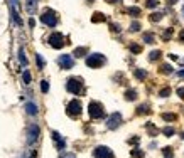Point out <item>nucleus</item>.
<instances>
[{"label": "nucleus", "instance_id": "f257e3e1", "mask_svg": "<svg viewBox=\"0 0 184 158\" xmlns=\"http://www.w3.org/2000/svg\"><path fill=\"white\" fill-rule=\"evenodd\" d=\"M68 91L73 94H81L83 91V82L79 81V78H71L68 81Z\"/></svg>", "mask_w": 184, "mask_h": 158}, {"label": "nucleus", "instance_id": "f03ea898", "mask_svg": "<svg viewBox=\"0 0 184 158\" xmlns=\"http://www.w3.org/2000/svg\"><path fill=\"white\" fill-rule=\"evenodd\" d=\"M88 111H90V116H91V119L103 118V106H101L100 103H95V101H93V103L90 104Z\"/></svg>", "mask_w": 184, "mask_h": 158}, {"label": "nucleus", "instance_id": "7ed1b4c3", "mask_svg": "<svg viewBox=\"0 0 184 158\" xmlns=\"http://www.w3.org/2000/svg\"><path fill=\"white\" fill-rule=\"evenodd\" d=\"M93 157L95 158H113V151L107 146H96L93 151Z\"/></svg>", "mask_w": 184, "mask_h": 158}, {"label": "nucleus", "instance_id": "20e7f679", "mask_svg": "<svg viewBox=\"0 0 184 158\" xmlns=\"http://www.w3.org/2000/svg\"><path fill=\"white\" fill-rule=\"evenodd\" d=\"M68 114L69 116H79L81 114V103L79 101H71L68 104Z\"/></svg>", "mask_w": 184, "mask_h": 158}, {"label": "nucleus", "instance_id": "39448f33", "mask_svg": "<svg viewBox=\"0 0 184 158\" xmlns=\"http://www.w3.org/2000/svg\"><path fill=\"white\" fill-rule=\"evenodd\" d=\"M37 138H39V126L37 125H30L29 126V135H27V143L32 145Z\"/></svg>", "mask_w": 184, "mask_h": 158}, {"label": "nucleus", "instance_id": "423d86ee", "mask_svg": "<svg viewBox=\"0 0 184 158\" xmlns=\"http://www.w3.org/2000/svg\"><path fill=\"white\" fill-rule=\"evenodd\" d=\"M122 123V116L118 114V113H115V114H112L110 118H108V121H107V125H108V128L110 129H115L118 125Z\"/></svg>", "mask_w": 184, "mask_h": 158}, {"label": "nucleus", "instance_id": "0eeeda50", "mask_svg": "<svg viewBox=\"0 0 184 158\" xmlns=\"http://www.w3.org/2000/svg\"><path fill=\"white\" fill-rule=\"evenodd\" d=\"M46 12H48V14H44V15H42V22H44V24H49V25L52 27V25L56 24V17L52 15V12H51V10H46Z\"/></svg>", "mask_w": 184, "mask_h": 158}, {"label": "nucleus", "instance_id": "6e6552de", "mask_svg": "<svg viewBox=\"0 0 184 158\" xmlns=\"http://www.w3.org/2000/svg\"><path fill=\"white\" fill-rule=\"evenodd\" d=\"M52 138H54V141H56V145H58V148H59V150L64 148V140L59 136L58 131H52Z\"/></svg>", "mask_w": 184, "mask_h": 158}, {"label": "nucleus", "instance_id": "1a4fd4ad", "mask_svg": "<svg viewBox=\"0 0 184 158\" xmlns=\"http://www.w3.org/2000/svg\"><path fill=\"white\" fill-rule=\"evenodd\" d=\"M25 111L29 113L30 116H36V114H37V106H36V103H27V104H25Z\"/></svg>", "mask_w": 184, "mask_h": 158}, {"label": "nucleus", "instance_id": "9d476101", "mask_svg": "<svg viewBox=\"0 0 184 158\" xmlns=\"http://www.w3.org/2000/svg\"><path fill=\"white\" fill-rule=\"evenodd\" d=\"M59 39H63L61 34H54V35L51 37V44H52L54 47H61V46H63V40H59Z\"/></svg>", "mask_w": 184, "mask_h": 158}, {"label": "nucleus", "instance_id": "9b49d317", "mask_svg": "<svg viewBox=\"0 0 184 158\" xmlns=\"http://www.w3.org/2000/svg\"><path fill=\"white\" fill-rule=\"evenodd\" d=\"M59 62H61V64H63V67H66V69L73 66V59H71L69 56H63V57L59 59Z\"/></svg>", "mask_w": 184, "mask_h": 158}, {"label": "nucleus", "instance_id": "f8f14e48", "mask_svg": "<svg viewBox=\"0 0 184 158\" xmlns=\"http://www.w3.org/2000/svg\"><path fill=\"white\" fill-rule=\"evenodd\" d=\"M125 98L127 99H130V101H134V99L137 98V94H135V91H127V94H125Z\"/></svg>", "mask_w": 184, "mask_h": 158}, {"label": "nucleus", "instance_id": "ddd939ff", "mask_svg": "<svg viewBox=\"0 0 184 158\" xmlns=\"http://www.w3.org/2000/svg\"><path fill=\"white\" fill-rule=\"evenodd\" d=\"M41 89H42V93H48V89H49V84L46 82V81H42L41 82Z\"/></svg>", "mask_w": 184, "mask_h": 158}, {"label": "nucleus", "instance_id": "4468645a", "mask_svg": "<svg viewBox=\"0 0 184 158\" xmlns=\"http://www.w3.org/2000/svg\"><path fill=\"white\" fill-rule=\"evenodd\" d=\"M24 82H25V84H29L30 82V72H27V71L24 72Z\"/></svg>", "mask_w": 184, "mask_h": 158}, {"label": "nucleus", "instance_id": "2eb2a0df", "mask_svg": "<svg viewBox=\"0 0 184 158\" xmlns=\"http://www.w3.org/2000/svg\"><path fill=\"white\" fill-rule=\"evenodd\" d=\"M164 157H165V158H172V150L165 148V150H164Z\"/></svg>", "mask_w": 184, "mask_h": 158}, {"label": "nucleus", "instance_id": "dca6fc26", "mask_svg": "<svg viewBox=\"0 0 184 158\" xmlns=\"http://www.w3.org/2000/svg\"><path fill=\"white\" fill-rule=\"evenodd\" d=\"M162 118L165 119V121H174V118H176V114H164Z\"/></svg>", "mask_w": 184, "mask_h": 158}, {"label": "nucleus", "instance_id": "f3484780", "mask_svg": "<svg viewBox=\"0 0 184 158\" xmlns=\"http://www.w3.org/2000/svg\"><path fill=\"white\" fill-rule=\"evenodd\" d=\"M135 76H137L139 79H144V78H145V72H144V71H137Z\"/></svg>", "mask_w": 184, "mask_h": 158}, {"label": "nucleus", "instance_id": "a211bd4d", "mask_svg": "<svg viewBox=\"0 0 184 158\" xmlns=\"http://www.w3.org/2000/svg\"><path fill=\"white\" fill-rule=\"evenodd\" d=\"M164 133H165V135H167V136H171V135H174V129L167 128V129H165V131H164Z\"/></svg>", "mask_w": 184, "mask_h": 158}, {"label": "nucleus", "instance_id": "6ab92c4d", "mask_svg": "<svg viewBox=\"0 0 184 158\" xmlns=\"http://www.w3.org/2000/svg\"><path fill=\"white\" fill-rule=\"evenodd\" d=\"M179 96H181V98H184V89L183 88L179 89Z\"/></svg>", "mask_w": 184, "mask_h": 158}, {"label": "nucleus", "instance_id": "aec40b11", "mask_svg": "<svg viewBox=\"0 0 184 158\" xmlns=\"http://www.w3.org/2000/svg\"><path fill=\"white\" fill-rule=\"evenodd\" d=\"M64 158H74V157H73V155H68V157H64Z\"/></svg>", "mask_w": 184, "mask_h": 158}]
</instances>
